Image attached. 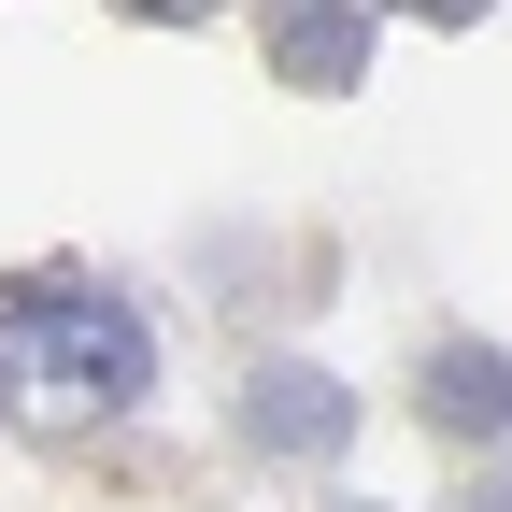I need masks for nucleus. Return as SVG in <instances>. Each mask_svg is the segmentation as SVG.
<instances>
[{
  "label": "nucleus",
  "instance_id": "1",
  "mask_svg": "<svg viewBox=\"0 0 512 512\" xmlns=\"http://www.w3.org/2000/svg\"><path fill=\"white\" fill-rule=\"evenodd\" d=\"M143 399H157V313L128 271H86V256L0 271V427L86 441V427H128Z\"/></svg>",
  "mask_w": 512,
  "mask_h": 512
},
{
  "label": "nucleus",
  "instance_id": "2",
  "mask_svg": "<svg viewBox=\"0 0 512 512\" xmlns=\"http://www.w3.org/2000/svg\"><path fill=\"white\" fill-rule=\"evenodd\" d=\"M228 441L256 470H342L356 456V384L328 356H299V342H256L228 370Z\"/></svg>",
  "mask_w": 512,
  "mask_h": 512
},
{
  "label": "nucleus",
  "instance_id": "3",
  "mask_svg": "<svg viewBox=\"0 0 512 512\" xmlns=\"http://www.w3.org/2000/svg\"><path fill=\"white\" fill-rule=\"evenodd\" d=\"M413 427H441L456 456H484V470H498V441H512V342L441 328V342L413 356Z\"/></svg>",
  "mask_w": 512,
  "mask_h": 512
},
{
  "label": "nucleus",
  "instance_id": "4",
  "mask_svg": "<svg viewBox=\"0 0 512 512\" xmlns=\"http://www.w3.org/2000/svg\"><path fill=\"white\" fill-rule=\"evenodd\" d=\"M271 72H285V86H356V72H370V15H342V0L271 15Z\"/></svg>",
  "mask_w": 512,
  "mask_h": 512
},
{
  "label": "nucleus",
  "instance_id": "5",
  "mask_svg": "<svg viewBox=\"0 0 512 512\" xmlns=\"http://www.w3.org/2000/svg\"><path fill=\"white\" fill-rule=\"evenodd\" d=\"M456 512H512V470H470V484H456Z\"/></svg>",
  "mask_w": 512,
  "mask_h": 512
},
{
  "label": "nucleus",
  "instance_id": "6",
  "mask_svg": "<svg viewBox=\"0 0 512 512\" xmlns=\"http://www.w3.org/2000/svg\"><path fill=\"white\" fill-rule=\"evenodd\" d=\"M328 512H384V498H328Z\"/></svg>",
  "mask_w": 512,
  "mask_h": 512
}]
</instances>
